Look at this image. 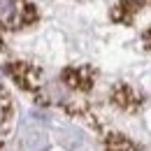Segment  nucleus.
I'll return each instance as SVG.
<instances>
[{
  "label": "nucleus",
  "instance_id": "f257e3e1",
  "mask_svg": "<svg viewBox=\"0 0 151 151\" xmlns=\"http://www.w3.org/2000/svg\"><path fill=\"white\" fill-rule=\"evenodd\" d=\"M21 147L26 151H47L49 149V137L40 126H26L21 130Z\"/></svg>",
  "mask_w": 151,
  "mask_h": 151
},
{
  "label": "nucleus",
  "instance_id": "f03ea898",
  "mask_svg": "<svg viewBox=\"0 0 151 151\" xmlns=\"http://www.w3.org/2000/svg\"><path fill=\"white\" fill-rule=\"evenodd\" d=\"M58 139L68 151H84V135L77 128H60L58 130Z\"/></svg>",
  "mask_w": 151,
  "mask_h": 151
},
{
  "label": "nucleus",
  "instance_id": "7ed1b4c3",
  "mask_svg": "<svg viewBox=\"0 0 151 151\" xmlns=\"http://www.w3.org/2000/svg\"><path fill=\"white\" fill-rule=\"evenodd\" d=\"M17 14V0H0V23H9Z\"/></svg>",
  "mask_w": 151,
  "mask_h": 151
}]
</instances>
